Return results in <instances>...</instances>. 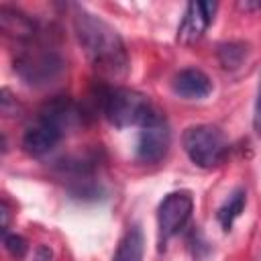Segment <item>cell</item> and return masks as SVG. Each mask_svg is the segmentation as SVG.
<instances>
[{"label":"cell","mask_w":261,"mask_h":261,"mask_svg":"<svg viewBox=\"0 0 261 261\" xmlns=\"http://www.w3.org/2000/svg\"><path fill=\"white\" fill-rule=\"evenodd\" d=\"M73 31L90 63L108 75H118L126 69L128 57L124 43L116 29H112L100 16L75 6Z\"/></svg>","instance_id":"1"},{"label":"cell","mask_w":261,"mask_h":261,"mask_svg":"<svg viewBox=\"0 0 261 261\" xmlns=\"http://www.w3.org/2000/svg\"><path fill=\"white\" fill-rule=\"evenodd\" d=\"M104 116L110 124L124 126H151L163 120L161 112L151 104V100L128 88H114L104 96Z\"/></svg>","instance_id":"2"},{"label":"cell","mask_w":261,"mask_h":261,"mask_svg":"<svg viewBox=\"0 0 261 261\" xmlns=\"http://www.w3.org/2000/svg\"><path fill=\"white\" fill-rule=\"evenodd\" d=\"M181 145L190 161L198 167L210 169L218 165L226 155V141L224 135L212 124H194L184 130Z\"/></svg>","instance_id":"3"},{"label":"cell","mask_w":261,"mask_h":261,"mask_svg":"<svg viewBox=\"0 0 261 261\" xmlns=\"http://www.w3.org/2000/svg\"><path fill=\"white\" fill-rule=\"evenodd\" d=\"M14 69L29 86H47L63 71V59L53 49L29 47L16 55Z\"/></svg>","instance_id":"4"},{"label":"cell","mask_w":261,"mask_h":261,"mask_svg":"<svg viewBox=\"0 0 261 261\" xmlns=\"http://www.w3.org/2000/svg\"><path fill=\"white\" fill-rule=\"evenodd\" d=\"M194 210V200L190 192H171L167 194L157 208V228H159V245L161 249L169 239L179 234V230L188 224Z\"/></svg>","instance_id":"5"},{"label":"cell","mask_w":261,"mask_h":261,"mask_svg":"<svg viewBox=\"0 0 261 261\" xmlns=\"http://www.w3.org/2000/svg\"><path fill=\"white\" fill-rule=\"evenodd\" d=\"M216 8H218L216 2H190L177 27V41L184 45L196 43L214 20Z\"/></svg>","instance_id":"6"},{"label":"cell","mask_w":261,"mask_h":261,"mask_svg":"<svg viewBox=\"0 0 261 261\" xmlns=\"http://www.w3.org/2000/svg\"><path fill=\"white\" fill-rule=\"evenodd\" d=\"M171 145V135L165 124V120L141 128L139 141H137V159L141 163H159Z\"/></svg>","instance_id":"7"},{"label":"cell","mask_w":261,"mask_h":261,"mask_svg":"<svg viewBox=\"0 0 261 261\" xmlns=\"http://www.w3.org/2000/svg\"><path fill=\"white\" fill-rule=\"evenodd\" d=\"M61 137H63L61 128H57L55 124L37 116V122L33 126H29L22 135V149L33 157H41V155L49 153L61 141Z\"/></svg>","instance_id":"8"},{"label":"cell","mask_w":261,"mask_h":261,"mask_svg":"<svg viewBox=\"0 0 261 261\" xmlns=\"http://www.w3.org/2000/svg\"><path fill=\"white\" fill-rule=\"evenodd\" d=\"M171 88L177 96H181L186 100H200L212 92V80L202 69L188 67L173 75Z\"/></svg>","instance_id":"9"},{"label":"cell","mask_w":261,"mask_h":261,"mask_svg":"<svg viewBox=\"0 0 261 261\" xmlns=\"http://www.w3.org/2000/svg\"><path fill=\"white\" fill-rule=\"evenodd\" d=\"M0 29L18 41H27L35 37V22L20 10L10 6H0Z\"/></svg>","instance_id":"10"},{"label":"cell","mask_w":261,"mask_h":261,"mask_svg":"<svg viewBox=\"0 0 261 261\" xmlns=\"http://www.w3.org/2000/svg\"><path fill=\"white\" fill-rule=\"evenodd\" d=\"M143 251H145L143 230L137 224H133L122 234L118 249L114 253V261H143Z\"/></svg>","instance_id":"11"},{"label":"cell","mask_w":261,"mask_h":261,"mask_svg":"<svg viewBox=\"0 0 261 261\" xmlns=\"http://www.w3.org/2000/svg\"><path fill=\"white\" fill-rule=\"evenodd\" d=\"M245 204H247V192L243 188H237L230 192V196L218 206L216 210V218L220 222V226L224 230H230L234 220L241 216V212L245 210Z\"/></svg>","instance_id":"12"},{"label":"cell","mask_w":261,"mask_h":261,"mask_svg":"<svg viewBox=\"0 0 261 261\" xmlns=\"http://www.w3.org/2000/svg\"><path fill=\"white\" fill-rule=\"evenodd\" d=\"M216 55H218V61L224 69H237V67H241V63L247 57V45L237 43V41L220 43L216 49Z\"/></svg>","instance_id":"13"},{"label":"cell","mask_w":261,"mask_h":261,"mask_svg":"<svg viewBox=\"0 0 261 261\" xmlns=\"http://www.w3.org/2000/svg\"><path fill=\"white\" fill-rule=\"evenodd\" d=\"M4 247L12 257H24L27 253V241L16 232H4Z\"/></svg>","instance_id":"14"},{"label":"cell","mask_w":261,"mask_h":261,"mask_svg":"<svg viewBox=\"0 0 261 261\" xmlns=\"http://www.w3.org/2000/svg\"><path fill=\"white\" fill-rule=\"evenodd\" d=\"M253 128L261 137V80H259V90H257V100H255V112H253Z\"/></svg>","instance_id":"15"},{"label":"cell","mask_w":261,"mask_h":261,"mask_svg":"<svg viewBox=\"0 0 261 261\" xmlns=\"http://www.w3.org/2000/svg\"><path fill=\"white\" fill-rule=\"evenodd\" d=\"M239 8L243 10H255V8H261V2H239Z\"/></svg>","instance_id":"16"}]
</instances>
